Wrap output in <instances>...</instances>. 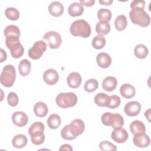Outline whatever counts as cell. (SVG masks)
<instances>
[{"instance_id": "45", "label": "cell", "mask_w": 151, "mask_h": 151, "mask_svg": "<svg viewBox=\"0 0 151 151\" xmlns=\"http://www.w3.org/2000/svg\"><path fill=\"white\" fill-rule=\"evenodd\" d=\"M112 0H109V1H99V3L103 5H110L113 3Z\"/></svg>"}, {"instance_id": "39", "label": "cell", "mask_w": 151, "mask_h": 151, "mask_svg": "<svg viewBox=\"0 0 151 151\" xmlns=\"http://www.w3.org/2000/svg\"><path fill=\"white\" fill-rule=\"evenodd\" d=\"M18 97L14 92H10L7 96V101L9 106L12 107L16 106L18 103Z\"/></svg>"}, {"instance_id": "17", "label": "cell", "mask_w": 151, "mask_h": 151, "mask_svg": "<svg viewBox=\"0 0 151 151\" xmlns=\"http://www.w3.org/2000/svg\"><path fill=\"white\" fill-rule=\"evenodd\" d=\"M120 93L122 97L125 99H131L133 97L136 93L134 87L130 84L126 83L121 86Z\"/></svg>"}, {"instance_id": "19", "label": "cell", "mask_w": 151, "mask_h": 151, "mask_svg": "<svg viewBox=\"0 0 151 151\" xmlns=\"http://www.w3.org/2000/svg\"><path fill=\"white\" fill-rule=\"evenodd\" d=\"M84 8L79 2H73L70 4L68 8V12L71 17H78L83 14Z\"/></svg>"}, {"instance_id": "34", "label": "cell", "mask_w": 151, "mask_h": 151, "mask_svg": "<svg viewBox=\"0 0 151 151\" xmlns=\"http://www.w3.org/2000/svg\"><path fill=\"white\" fill-rule=\"evenodd\" d=\"M106 39L101 35H96L92 40V45L95 49H101L106 45Z\"/></svg>"}, {"instance_id": "24", "label": "cell", "mask_w": 151, "mask_h": 151, "mask_svg": "<svg viewBox=\"0 0 151 151\" xmlns=\"http://www.w3.org/2000/svg\"><path fill=\"white\" fill-rule=\"evenodd\" d=\"M12 144L14 147L18 149L22 148L27 144V138L24 134H17L13 137Z\"/></svg>"}, {"instance_id": "30", "label": "cell", "mask_w": 151, "mask_h": 151, "mask_svg": "<svg viewBox=\"0 0 151 151\" xmlns=\"http://www.w3.org/2000/svg\"><path fill=\"white\" fill-rule=\"evenodd\" d=\"M111 12L107 9L101 8L97 12V18L100 21L109 22L111 18Z\"/></svg>"}, {"instance_id": "5", "label": "cell", "mask_w": 151, "mask_h": 151, "mask_svg": "<svg viewBox=\"0 0 151 151\" xmlns=\"http://www.w3.org/2000/svg\"><path fill=\"white\" fill-rule=\"evenodd\" d=\"M16 78V71L15 67L11 64L5 65L1 72L0 81L1 84L6 87H11L13 86Z\"/></svg>"}, {"instance_id": "4", "label": "cell", "mask_w": 151, "mask_h": 151, "mask_svg": "<svg viewBox=\"0 0 151 151\" xmlns=\"http://www.w3.org/2000/svg\"><path fill=\"white\" fill-rule=\"evenodd\" d=\"M77 102L76 94L72 92L61 93L58 94L55 99L57 106L63 109H66L74 106Z\"/></svg>"}, {"instance_id": "33", "label": "cell", "mask_w": 151, "mask_h": 151, "mask_svg": "<svg viewBox=\"0 0 151 151\" xmlns=\"http://www.w3.org/2000/svg\"><path fill=\"white\" fill-rule=\"evenodd\" d=\"M4 32L5 37L9 35H15L19 37L20 36V30L19 28L15 25H9L7 26L5 28Z\"/></svg>"}, {"instance_id": "28", "label": "cell", "mask_w": 151, "mask_h": 151, "mask_svg": "<svg viewBox=\"0 0 151 151\" xmlns=\"http://www.w3.org/2000/svg\"><path fill=\"white\" fill-rule=\"evenodd\" d=\"M149 53L147 47L143 44H139L134 47V54L139 59H143L147 57Z\"/></svg>"}, {"instance_id": "11", "label": "cell", "mask_w": 151, "mask_h": 151, "mask_svg": "<svg viewBox=\"0 0 151 151\" xmlns=\"http://www.w3.org/2000/svg\"><path fill=\"white\" fill-rule=\"evenodd\" d=\"M58 73L54 69H48L43 74V80L48 85L52 86L58 82Z\"/></svg>"}, {"instance_id": "26", "label": "cell", "mask_w": 151, "mask_h": 151, "mask_svg": "<svg viewBox=\"0 0 151 151\" xmlns=\"http://www.w3.org/2000/svg\"><path fill=\"white\" fill-rule=\"evenodd\" d=\"M47 122L50 129H56L60 126L61 120L59 115L57 114H52L48 117Z\"/></svg>"}, {"instance_id": "15", "label": "cell", "mask_w": 151, "mask_h": 151, "mask_svg": "<svg viewBox=\"0 0 151 151\" xmlns=\"http://www.w3.org/2000/svg\"><path fill=\"white\" fill-rule=\"evenodd\" d=\"M96 61L99 67L107 68L111 64V58L107 53L100 52L96 57Z\"/></svg>"}, {"instance_id": "29", "label": "cell", "mask_w": 151, "mask_h": 151, "mask_svg": "<svg viewBox=\"0 0 151 151\" xmlns=\"http://www.w3.org/2000/svg\"><path fill=\"white\" fill-rule=\"evenodd\" d=\"M120 102H121L120 98L118 96H116V95L109 96L107 100L106 107L110 109H114L119 106Z\"/></svg>"}, {"instance_id": "2", "label": "cell", "mask_w": 151, "mask_h": 151, "mask_svg": "<svg viewBox=\"0 0 151 151\" xmlns=\"http://www.w3.org/2000/svg\"><path fill=\"white\" fill-rule=\"evenodd\" d=\"M70 33L75 37H82L87 38L91 34V27L89 24L84 19L74 21L70 28Z\"/></svg>"}, {"instance_id": "22", "label": "cell", "mask_w": 151, "mask_h": 151, "mask_svg": "<svg viewBox=\"0 0 151 151\" xmlns=\"http://www.w3.org/2000/svg\"><path fill=\"white\" fill-rule=\"evenodd\" d=\"M130 130L133 134L144 133L146 132V127L142 122L140 120H134L130 124Z\"/></svg>"}, {"instance_id": "21", "label": "cell", "mask_w": 151, "mask_h": 151, "mask_svg": "<svg viewBox=\"0 0 151 151\" xmlns=\"http://www.w3.org/2000/svg\"><path fill=\"white\" fill-rule=\"evenodd\" d=\"M110 31V25L109 22L100 21L96 25V31L99 35H107Z\"/></svg>"}, {"instance_id": "18", "label": "cell", "mask_w": 151, "mask_h": 151, "mask_svg": "<svg viewBox=\"0 0 151 151\" xmlns=\"http://www.w3.org/2000/svg\"><path fill=\"white\" fill-rule=\"evenodd\" d=\"M117 84V81L114 77L108 76L103 80L102 87L106 91H112L116 88Z\"/></svg>"}, {"instance_id": "10", "label": "cell", "mask_w": 151, "mask_h": 151, "mask_svg": "<svg viewBox=\"0 0 151 151\" xmlns=\"http://www.w3.org/2000/svg\"><path fill=\"white\" fill-rule=\"evenodd\" d=\"M133 144L138 147H147L150 143V139L148 135L144 133L134 134L133 138Z\"/></svg>"}, {"instance_id": "40", "label": "cell", "mask_w": 151, "mask_h": 151, "mask_svg": "<svg viewBox=\"0 0 151 151\" xmlns=\"http://www.w3.org/2000/svg\"><path fill=\"white\" fill-rule=\"evenodd\" d=\"M5 38V44L8 49L14 44L20 42L19 37L15 35H9Z\"/></svg>"}, {"instance_id": "46", "label": "cell", "mask_w": 151, "mask_h": 151, "mask_svg": "<svg viewBox=\"0 0 151 151\" xmlns=\"http://www.w3.org/2000/svg\"><path fill=\"white\" fill-rule=\"evenodd\" d=\"M150 109H148L147 110H146L145 113V117L147 119L148 121L149 122L150 121Z\"/></svg>"}, {"instance_id": "37", "label": "cell", "mask_w": 151, "mask_h": 151, "mask_svg": "<svg viewBox=\"0 0 151 151\" xmlns=\"http://www.w3.org/2000/svg\"><path fill=\"white\" fill-rule=\"evenodd\" d=\"M99 147L103 151H116L117 147L109 141H102L100 143Z\"/></svg>"}, {"instance_id": "12", "label": "cell", "mask_w": 151, "mask_h": 151, "mask_svg": "<svg viewBox=\"0 0 151 151\" xmlns=\"http://www.w3.org/2000/svg\"><path fill=\"white\" fill-rule=\"evenodd\" d=\"M12 120L14 124L18 127L25 126L28 121L27 115L22 111H15L12 115Z\"/></svg>"}, {"instance_id": "14", "label": "cell", "mask_w": 151, "mask_h": 151, "mask_svg": "<svg viewBox=\"0 0 151 151\" xmlns=\"http://www.w3.org/2000/svg\"><path fill=\"white\" fill-rule=\"evenodd\" d=\"M44 125L41 122L33 123L28 129V133L31 137H36L44 134Z\"/></svg>"}, {"instance_id": "20", "label": "cell", "mask_w": 151, "mask_h": 151, "mask_svg": "<svg viewBox=\"0 0 151 151\" xmlns=\"http://www.w3.org/2000/svg\"><path fill=\"white\" fill-rule=\"evenodd\" d=\"M34 111L37 117H44L47 114L48 109L44 103L39 101L35 104L34 106Z\"/></svg>"}, {"instance_id": "38", "label": "cell", "mask_w": 151, "mask_h": 151, "mask_svg": "<svg viewBox=\"0 0 151 151\" xmlns=\"http://www.w3.org/2000/svg\"><path fill=\"white\" fill-rule=\"evenodd\" d=\"M113 119V114L110 112H106L102 114L101 120L102 123L106 126H111Z\"/></svg>"}, {"instance_id": "42", "label": "cell", "mask_w": 151, "mask_h": 151, "mask_svg": "<svg viewBox=\"0 0 151 151\" xmlns=\"http://www.w3.org/2000/svg\"><path fill=\"white\" fill-rule=\"evenodd\" d=\"M79 2H80V3L82 5H85L86 6H91L95 3V1L94 0H88V1L80 0Z\"/></svg>"}, {"instance_id": "43", "label": "cell", "mask_w": 151, "mask_h": 151, "mask_svg": "<svg viewBox=\"0 0 151 151\" xmlns=\"http://www.w3.org/2000/svg\"><path fill=\"white\" fill-rule=\"evenodd\" d=\"M73 150V148L71 147V146H70L68 144H64L59 149V150Z\"/></svg>"}, {"instance_id": "9", "label": "cell", "mask_w": 151, "mask_h": 151, "mask_svg": "<svg viewBox=\"0 0 151 151\" xmlns=\"http://www.w3.org/2000/svg\"><path fill=\"white\" fill-rule=\"evenodd\" d=\"M111 137L113 141L119 143H122L125 142L127 140L129 134L124 129L120 127L114 129V130L112 131Z\"/></svg>"}, {"instance_id": "36", "label": "cell", "mask_w": 151, "mask_h": 151, "mask_svg": "<svg viewBox=\"0 0 151 151\" xmlns=\"http://www.w3.org/2000/svg\"><path fill=\"white\" fill-rule=\"evenodd\" d=\"M124 124V119L122 115L118 113H114L113 114V122L111 125L112 128L117 129L122 127Z\"/></svg>"}, {"instance_id": "27", "label": "cell", "mask_w": 151, "mask_h": 151, "mask_svg": "<svg viewBox=\"0 0 151 151\" xmlns=\"http://www.w3.org/2000/svg\"><path fill=\"white\" fill-rule=\"evenodd\" d=\"M127 25V18L124 15H120L116 17L114 21V26L119 31H123Z\"/></svg>"}, {"instance_id": "16", "label": "cell", "mask_w": 151, "mask_h": 151, "mask_svg": "<svg viewBox=\"0 0 151 151\" xmlns=\"http://www.w3.org/2000/svg\"><path fill=\"white\" fill-rule=\"evenodd\" d=\"M50 14L55 17L61 16L64 12V6L61 3L58 1H54L50 3L48 6Z\"/></svg>"}, {"instance_id": "32", "label": "cell", "mask_w": 151, "mask_h": 151, "mask_svg": "<svg viewBox=\"0 0 151 151\" xmlns=\"http://www.w3.org/2000/svg\"><path fill=\"white\" fill-rule=\"evenodd\" d=\"M5 15L7 18L12 21H16L19 17V12L15 8L8 7L5 11Z\"/></svg>"}, {"instance_id": "8", "label": "cell", "mask_w": 151, "mask_h": 151, "mask_svg": "<svg viewBox=\"0 0 151 151\" xmlns=\"http://www.w3.org/2000/svg\"><path fill=\"white\" fill-rule=\"evenodd\" d=\"M140 110L141 105L137 101H130L127 103L124 107V113L130 117H134L138 115Z\"/></svg>"}, {"instance_id": "13", "label": "cell", "mask_w": 151, "mask_h": 151, "mask_svg": "<svg viewBox=\"0 0 151 151\" xmlns=\"http://www.w3.org/2000/svg\"><path fill=\"white\" fill-rule=\"evenodd\" d=\"M82 81L81 76L78 73L73 72L68 74L67 78V82L68 86L73 88H78Z\"/></svg>"}, {"instance_id": "23", "label": "cell", "mask_w": 151, "mask_h": 151, "mask_svg": "<svg viewBox=\"0 0 151 151\" xmlns=\"http://www.w3.org/2000/svg\"><path fill=\"white\" fill-rule=\"evenodd\" d=\"M9 50H10L12 57L14 58H19L24 54V49L20 42H17L12 45Z\"/></svg>"}, {"instance_id": "31", "label": "cell", "mask_w": 151, "mask_h": 151, "mask_svg": "<svg viewBox=\"0 0 151 151\" xmlns=\"http://www.w3.org/2000/svg\"><path fill=\"white\" fill-rule=\"evenodd\" d=\"M99 86L98 81L94 78H90L86 81L84 86V89L88 93H91L94 91Z\"/></svg>"}, {"instance_id": "1", "label": "cell", "mask_w": 151, "mask_h": 151, "mask_svg": "<svg viewBox=\"0 0 151 151\" xmlns=\"http://www.w3.org/2000/svg\"><path fill=\"white\" fill-rule=\"evenodd\" d=\"M84 129L85 124L84 122L81 119H76L63 128L61 131V135L65 140H74L84 132Z\"/></svg>"}, {"instance_id": "7", "label": "cell", "mask_w": 151, "mask_h": 151, "mask_svg": "<svg viewBox=\"0 0 151 151\" xmlns=\"http://www.w3.org/2000/svg\"><path fill=\"white\" fill-rule=\"evenodd\" d=\"M47 45L42 40L36 41L28 51L29 57L33 60L39 59L45 51Z\"/></svg>"}, {"instance_id": "25", "label": "cell", "mask_w": 151, "mask_h": 151, "mask_svg": "<svg viewBox=\"0 0 151 151\" xmlns=\"http://www.w3.org/2000/svg\"><path fill=\"white\" fill-rule=\"evenodd\" d=\"M31 68V63L27 59H23L19 63L18 70H19V74L22 76H28L30 73Z\"/></svg>"}, {"instance_id": "41", "label": "cell", "mask_w": 151, "mask_h": 151, "mask_svg": "<svg viewBox=\"0 0 151 151\" xmlns=\"http://www.w3.org/2000/svg\"><path fill=\"white\" fill-rule=\"evenodd\" d=\"M145 5H146L145 1L143 0H134L130 3V6L131 9L137 8L144 9L145 7Z\"/></svg>"}, {"instance_id": "6", "label": "cell", "mask_w": 151, "mask_h": 151, "mask_svg": "<svg viewBox=\"0 0 151 151\" xmlns=\"http://www.w3.org/2000/svg\"><path fill=\"white\" fill-rule=\"evenodd\" d=\"M42 40L51 49L58 48L62 43L61 35L57 32L54 31L47 32L43 36Z\"/></svg>"}, {"instance_id": "3", "label": "cell", "mask_w": 151, "mask_h": 151, "mask_svg": "<svg viewBox=\"0 0 151 151\" xmlns=\"http://www.w3.org/2000/svg\"><path fill=\"white\" fill-rule=\"evenodd\" d=\"M129 17L133 24L139 25L142 27L149 26L150 22L149 15L140 8L132 9L129 12Z\"/></svg>"}, {"instance_id": "35", "label": "cell", "mask_w": 151, "mask_h": 151, "mask_svg": "<svg viewBox=\"0 0 151 151\" xmlns=\"http://www.w3.org/2000/svg\"><path fill=\"white\" fill-rule=\"evenodd\" d=\"M108 97L109 96L105 93H98L94 97V103L100 107H106Z\"/></svg>"}, {"instance_id": "44", "label": "cell", "mask_w": 151, "mask_h": 151, "mask_svg": "<svg viewBox=\"0 0 151 151\" xmlns=\"http://www.w3.org/2000/svg\"><path fill=\"white\" fill-rule=\"evenodd\" d=\"M7 58V54L6 53V52L4 50V49L1 48V60L0 62L2 63L4 62L5 60H6Z\"/></svg>"}]
</instances>
